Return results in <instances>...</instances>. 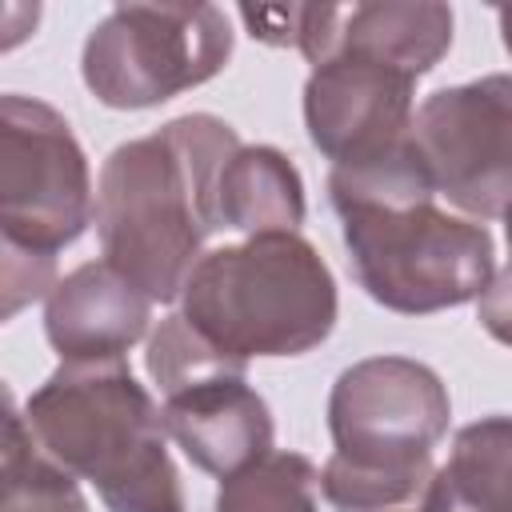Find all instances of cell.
Masks as SVG:
<instances>
[{
  "label": "cell",
  "instance_id": "1",
  "mask_svg": "<svg viewBox=\"0 0 512 512\" xmlns=\"http://www.w3.org/2000/svg\"><path fill=\"white\" fill-rule=\"evenodd\" d=\"M328 200L360 288L388 312L460 308L480 300L496 276L488 228L436 208V184L412 132L376 160L332 168Z\"/></svg>",
  "mask_w": 512,
  "mask_h": 512
},
{
  "label": "cell",
  "instance_id": "2",
  "mask_svg": "<svg viewBox=\"0 0 512 512\" xmlns=\"http://www.w3.org/2000/svg\"><path fill=\"white\" fill-rule=\"evenodd\" d=\"M240 136L212 112H188L108 152L96 184L104 260L152 304L184 292L204 240L220 228L216 184Z\"/></svg>",
  "mask_w": 512,
  "mask_h": 512
},
{
  "label": "cell",
  "instance_id": "3",
  "mask_svg": "<svg viewBox=\"0 0 512 512\" xmlns=\"http://www.w3.org/2000/svg\"><path fill=\"white\" fill-rule=\"evenodd\" d=\"M40 448L88 480L108 512H188L164 416L124 360L60 364L24 404Z\"/></svg>",
  "mask_w": 512,
  "mask_h": 512
},
{
  "label": "cell",
  "instance_id": "4",
  "mask_svg": "<svg viewBox=\"0 0 512 512\" xmlns=\"http://www.w3.org/2000/svg\"><path fill=\"white\" fill-rule=\"evenodd\" d=\"M452 400L436 368L412 356H368L328 392L332 456L320 492L336 512H392L432 480V448L448 432Z\"/></svg>",
  "mask_w": 512,
  "mask_h": 512
},
{
  "label": "cell",
  "instance_id": "5",
  "mask_svg": "<svg viewBox=\"0 0 512 512\" xmlns=\"http://www.w3.org/2000/svg\"><path fill=\"white\" fill-rule=\"evenodd\" d=\"M180 316L220 352L304 356L336 328L332 268L300 232H264L204 252L180 292Z\"/></svg>",
  "mask_w": 512,
  "mask_h": 512
},
{
  "label": "cell",
  "instance_id": "6",
  "mask_svg": "<svg viewBox=\"0 0 512 512\" xmlns=\"http://www.w3.org/2000/svg\"><path fill=\"white\" fill-rule=\"evenodd\" d=\"M236 32L216 4H116L92 24L80 76L104 108H156L232 60Z\"/></svg>",
  "mask_w": 512,
  "mask_h": 512
},
{
  "label": "cell",
  "instance_id": "7",
  "mask_svg": "<svg viewBox=\"0 0 512 512\" xmlns=\"http://www.w3.org/2000/svg\"><path fill=\"white\" fill-rule=\"evenodd\" d=\"M92 224V176L72 124L44 100H0V256L56 264Z\"/></svg>",
  "mask_w": 512,
  "mask_h": 512
},
{
  "label": "cell",
  "instance_id": "8",
  "mask_svg": "<svg viewBox=\"0 0 512 512\" xmlns=\"http://www.w3.org/2000/svg\"><path fill=\"white\" fill-rule=\"evenodd\" d=\"M412 140L436 196L488 220L512 204V76L436 88L412 116Z\"/></svg>",
  "mask_w": 512,
  "mask_h": 512
},
{
  "label": "cell",
  "instance_id": "9",
  "mask_svg": "<svg viewBox=\"0 0 512 512\" xmlns=\"http://www.w3.org/2000/svg\"><path fill=\"white\" fill-rule=\"evenodd\" d=\"M416 80L420 76L364 52L324 56L304 80L308 140L332 160V168L392 152L412 132Z\"/></svg>",
  "mask_w": 512,
  "mask_h": 512
},
{
  "label": "cell",
  "instance_id": "10",
  "mask_svg": "<svg viewBox=\"0 0 512 512\" xmlns=\"http://www.w3.org/2000/svg\"><path fill=\"white\" fill-rule=\"evenodd\" d=\"M452 8L432 0L380 4H304L300 48L308 64L332 52H364L412 76H424L452 48Z\"/></svg>",
  "mask_w": 512,
  "mask_h": 512
},
{
  "label": "cell",
  "instance_id": "11",
  "mask_svg": "<svg viewBox=\"0 0 512 512\" xmlns=\"http://www.w3.org/2000/svg\"><path fill=\"white\" fill-rule=\"evenodd\" d=\"M164 432L176 448L208 476L232 480L244 468L260 464L276 440L272 412L256 388H248L244 372L208 376L164 396Z\"/></svg>",
  "mask_w": 512,
  "mask_h": 512
},
{
  "label": "cell",
  "instance_id": "12",
  "mask_svg": "<svg viewBox=\"0 0 512 512\" xmlns=\"http://www.w3.org/2000/svg\"><path fill=\"white\" fill-rule=\"evenodd\" d=\"M148 320L152 300L108 260L72 268L44 296V336L60 352V364L124 360L148 332Z\"/></svg>",
  "mask_w": 512,
  "mask_h": 512
},
{
  "label": "cell",
  "instance_id": "13",
  "mask_svg": "<svg viewBox=\"0 0 512 512\" xmlns=\"http://www.w3.org/2000/svg\"><path fill=\"white\" fill-rule=\"evenodd\" d=\"M304 208V180L296 164L272 144H240L220 172V228H236L244 236L296 232L304 224Z\"/></svg>",
  "mask_w": 512,
  "mask_h": 512
},
{
  "label": "cell",
  "instance_id": "14",
  "mask_svg": "<svg viewBox=\"0 0 512 512\" xmlns=\"http://www.w3.org/2000/svg\"><path fill=\"white\" fill-rule=\"evenodd\" d=\"M420 512H512V416H480L456 432Z\"/></svg>",
  "mask_w": 512,
  "mask_h": 512
},
{
  "label": "cell",
  "instance_id": "15",
  "mask_svg": "<svg viewBox=\"0 0 512 512\" xmlns=\"http://www.w3.org/2000/svg\"><path fill=\"white\" fill-rule=\"evenodd\" d=\"M0 512H92L76 476L40 448V440L32 436L12 396H8V420H4V504Z\"/></svg>",
  "mask_w": 512,
  "mask_h": 512
},
{
  "label": "cell",
  "instance_id": "16",
  "mask_svg": "<svg viewBox=\"0 0 512 512\" xmlns=\"http://www.w3.org/2000/svg\"><path fill=\"white\" fill-rule=\"evenodd\" d=\"M320 472L300 452H268L224 480L212 512H320Z\"/></svg>",
  "mask_w": 512,
  "mask_h": 512
},
{
  "label": "cell",
  "instance_id": "17",
  "mask_svg": "<svg viewBox=\"0 0 512 512\" xmlns=\"http://www.w3.org/2000/svg\"><path fill=\"white\" fill-rule=\"evenodd\" d=\"M144 368H148L152 384L164 396H172L188 384H200L208 376H224V372H244L248 376V360H236V356L220 352L216 344H208L180 312L164 316L160 328L148 336Z\"/></svg>",
  "mask_w": 512,
  "mask_h": 512
},
{
  "label": "cell",
  "instance_id": "18",
  "mask_svg": "<svg viewBox=\"0 0 512 512\" xmlns=\"http://www.w3.org/2000/svg\"><path fill=\"white\" fill-rule=\"evenodd\" d=\"M504 236H508V264L488 280V288L476 300V320L480 328L496 340L512 348V204L504 212Z\"/></svg>",
  "mask_w": 512,
  "mask_h": 512
},
{
  "label": "cell",
  "instance_id": "19",
  "mask_svg": "<svg viewBox=\"0 0 512 512\" xmlns=\"http://www.w3.org/2000/svg\"><path fill=\"white\" fill-rule=\"evenodd\" d=\"M236 16L248 24V32L272 48H300V28H304V4H240Z\"/></svg>",
  "mask_w": 512,
  "mask_h": 512
},
{
  "label": "cell",
  "instance_id": "20",
  "mask_svg": "<svg viewBox=\"0 0 512 512\" xmlns=\"http://www.w3.org/2000/svg\"><path fill=\"white\" fill-rule=\"evenodd\" d=\"M496 24H500V40H504V48L512 56V4H500L496 8Z\"/></svg>",
  "mask_w": 512,
  "mask_h": 512
}]
</instances>
